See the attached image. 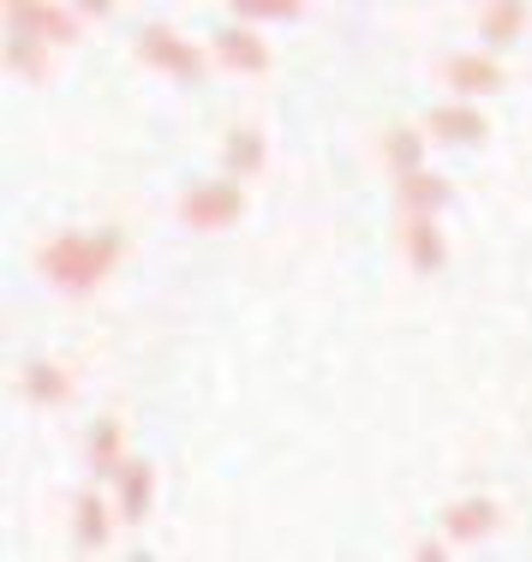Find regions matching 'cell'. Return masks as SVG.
<instances>
[{
    "label": "cell",
    "instance_id": "1",
    "mask_svg": "<svg viewBox=\"0 0 532 562\" xmlns=\"http://www.w3.org/2000/svg\"><path fill=\"white\" fill-rule=\"evenodd\" d=\"M120 258H126V234L120 227H66V234L43 239L36 246V270L55 293H97L102 281L120 270Z\"/></svg>",
    "mask_w": 532,
    "mask_h": 562
},
{
    "label": "cell",
    "instance_id": "2",
    "mask_svg": "<svg viewBox=\"0 0 532 562\" xmlns=\"http://www.w3.org/2000/svg\"><path fill=\"white\" fill-rule=\"evenodd\" d=\"M246 216V180L222 173V180H197L180 192V222L192 234H228V227Z\"/></svg>",
    "mask_w": 532,
    "mask_h": 562
},
{
    "label": "cell",
    "instance_id": "3",
    "mask_svg": "<svg viewBox=\"0 0 532 562\" xmlns=\"http://www.w3.org/2000/svg\"><path fill=\"white\" fill-rule=\"evenodd\" d=\"M132 55H138V66H150V72L174 78V85H197L204 78V48L192 36H180L174 24H144Z\"/></svg>",
    "mask_w": 532,
    "mask_h": 562
},
{
    "label": "cell",
    "instance_id": "4",
    "mask_svg": "<svg viewBox=\"0 0 532 562\" xmlns=\"http://www.w3.org/2000/svg\"><path fill=\"white\" fill-rule=\"evenodd\" d=\"M7 31H36L55 48L84 43V12L72 0H7Z\"/></svg>",
    "mask_w": 532,
    "mask_h": 562
},
{
    "label": "cell",
    "instance_id": "5",
    "mask_svg": "<svg viewBox=\"0 0 532 562\" xmlns=\"http://www.w3.org/2000/svg\"><path fill=\"white\" fill-rule=\"evenodd\" d=\"M437 78H443V90L478 102V97H497V90L509 85V66L497 60V48H461V55L437 60Z\"/></svg>",
    "mask_w": 532,
    "mask_h": 562
},
{
    "label": "cell",
    "instance_id": "6",
    "mask_svg": "<svg viewBox=\"0 0 532 562\" xmlns=\"http://www.w3.org/2000/svg\"><path fill=\"white\" fill-rule=\"evenodd\" d=\"M114 527H120V508L102 497V479L78 485V497H72V551H84V557L109 551Z\"/></svg>",
    "mask_w": 532,
    "mask_h": 562
},
{
    "label": "cell",
    "instance_id": "7",
    "mask_svg": "<svg viewBox=\"0 0 532 562\" xmlns=\"http://www.w3.org/2000/svg\"><path fill=\"white\" fill-rule=\"evenodd\" d=\"M425 132H431V144L473 150V144L490 138V120H485V109H478L473 97H449V102H437V109L425 114Z\"/></svg>",
    "mask_w": 532,
    "mask_h": 562
},
{
    "label": "cell",
    "instance_id": "8",
    "mask_svg": "<svg viewBox=\"0 0 532 562\" xmlns=\"http://www.w3.org/2000/svg\"><path fill=\"white\" fill-rule=\"evenodd\" d=\"M395 246H401V258H407V270H414V276H437L449 263L443 216H401V222H395Z\"/></svg>",
    "mask_w": 532,
    "mask_h": 562
},
{
    "label": "cell",
    "instance_id": "9",
    "mask_svg": "<svg viewBox=\"0 0 532 562\" xmlns=\"http://www.w3.org/2000/svg\"><path fill=\"white\" fill-rule=\"evenodd\" d=\"M210 55L228 66V72H239V78H263V72H270V43H263L258 24H246V19L222 24V31L210 36Z\"/></svg>",
    "mask_w": 532,
    "mask_h": 562
},
{
    "label": "cell",
    "instance_id": "10",
    "mask_svg": "<svg viewBox=\"0 0 532 562\" xmlns=\"http://www.w3.org/2000/svg\"><path fill=\"white\" fill-rule=\"evenodd\" d=\"M395 210H401V216H443L449 210V180L431 162L395 173Z\"/></svg>",
    "mask_w": 532,
    "mask_h": 562
},
{
    "label": "cell",
    "instance_id": "11",
    "mask_svg": "<svg viewBox=\"0 0 532 562\" xmlns=\"http://www.w3.org/2000/svg\"><path fill=\"white\" fill-rule=\"evenodd\" d=\"M437 527L449 532V544H478V539H490V532L502 527V503L497 497H461V503L443 508Z\"/></svg>",
    "mask_w": 532,
    "mask_h": 562
},
{
    "label": "cell",
    "instance_id": "12",
    "mask_svg": "<svg viewBox=\"0 0 532 562\" xmlns=\"http://www.w3.org/2000/svg\"><path fill=\"white\" fill-rule=\"evenodd\" d=\"M150 503H156V467L132 454V461L114 473V508H120V527H138V520L150 515Z\"/></svg>",
    "mask_w": 532,
    "mask_h": 562
},
{
    "label": "cell",
    "instance_id": "13",
    "mask_svg": "<svg viewBox=\"0 0 532 562\" xmlns=\"http://www.w3.org/2000/svg\"><path fill=\"white\" fill-rule=\"evenodd\" d=\"M527 24H532V0H478V43L485 48L521 43Z\"/></svg>",
    "mask_w": 532,
    "mask_h": 562
},
{
    "label": "cell",
    "instance_id": "14",
    "mask_svg": "<svg viewBox=\"0 0 532 562\" xmlns=\"http://www.w3.org/2000/svg\"><path fill=\"white\" fill-rule=\"evenodd\" d=\"M126 461H132V454H126V425H120V419H97V425H90V443H84L90 479L114 485V473H120Z\"/></svg>",
    "mask_w": 532,
    "mask_h": 562
},
{
    "label": "cell",
    "instance_id": "15",
    "mask_svg": "<svg viewBox=\"0 0 532 562\" xmlns=\"http://www.w3.org/2000/svg\"><path fill=\"white\" fill-rule=\"evenodd\" d=\"M48 55L55 43L36 31H7V72L24 78V85H48Z\"/></svg>",
    "mask_w": 532,
    "mask_h": 562
},
{
    "label": "cell",
    "instance_id": "16",
    "mask_svg": "<svg viewBox=\"0 0 532 562\" xmlns=\"http://www.w3.org/2000/svg\"><path fill=\"white\" fill-rule=\"evenodd\" d=\"M19 390H24V401H36V407H66L72 401V371L66 366H48V359H31V366L19 371Z\"/></svg>",
    "mask_w": 532,
    "mask_h": 562
},
{
    "label": "cell",
    "instance_id": "17",
    "mask_svg": "<svg viewBox=\"0 0 532 562\" xmlns=\"http://www.w3.org/2000/svg\"><path fill=\"white\" fill-rule=\"evenodd\" d=\"M222 162H228L234 180H258L263 162H270V144H263V132L251 126H234L228 138H222Z\"/></svg>",
    "mask_w": 532,
    "mask_h": 562
},
{
    "label": "cell",
    "instance_id": "18",
    "mask_svg": "<svg viewBox=\"0 0 532 562\" xmlns=\"http://www.w3.org/2000/svg\"><path fill=\"white\" fill-rule=\"evenodd\" d=\"M425 150H431V132H425V126H395V132H383V162H389V173L425 168Z\"/></svg>",
    "mask_w": 532,
    "mask_h": 562
},
{
    "label": "cell",
    "instance_id": "19",
    "mask_svg": "<svg viewBox=\"0 0 532 562\" xmlns=\"http://www.w3.org/2000/svg\"><path fill=\"white\" fill-rule=\"evenodd\" d=\"M305 7L312 0H228V12L246 24H294V19H305Z\"/></svg>",
    "mask_w": 532,
    "mask_h": 562
},
{
    "label": "cell",
    "instance_id": "20",
    "mask_svg": "<svg viewBox=\"0 0 532 562\" xmlns=\"http://www.w3.org/2000/svg\"><path fill=\"white\" fill-rule=\"evenodd\" d=\"M78 12H84V19H114L120 12V0H72Z\"/></svg>",
    "mask_w": 532,
    "mask_h": 562
}]
</instances>
